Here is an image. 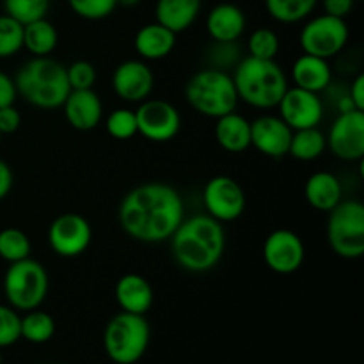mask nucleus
Segmentation results:
<instances>
[{
	"mask_svg": "<svg viewBox=\"0 0 364 364\" xmlns=\"http://www.w3.org/2000/svg\"><path fill=\"white\" fill-rule=\"evenodd\" d=\"M245 192L235 178L219 174L206 181L203 188V205L206 215L219 220L220 224L233 223L245 212Z\"/></svg>",
	"mask_w": 364,
	"mask_h": 364,
	"instance_id": "9d476101",
	"label": "nucleus"
},
{
	"mask_svg": "<svg viewBox=\"0 0 364 364\" xmlns=\"http://www.w3.org/2000/svg\"><path fill=\"white\" fill-rule=\"evenodd\" d=\"M21 315L9 304H0V350L21 340Z\"/></svg>",
	"mask_w": 364,
	"mask_h": 364,
	"instance_id": "c9c22d12",
	"label": "nucleus"
},
{
	"mask_svg": "<svg viewBox=\"0 0 364 364\" xmlns=\"http://www.w3.org/2000/svg\"><path fill=\"white\" fill-rule=\"evenodd\" d=\"M279 117L291 130H304V128L320 127L323 119L322 96L316 92L306 91L301 87H288L283 98L277 103Z\"/></svg>",
	"mask_w": 364,
	"mask_h": 364,
	"instance_id": "2eb2a0df",
	"label": "nucleus"
},
{
	"mask_svg": "<svg viewBox=\"0 0 364 364\" xmlns=\"http://www.w3.org/2000/svg\"><path fill=\"white\" fill-rule=\"evenodd\" d=\"M20 333L21 340L34 345H43L52 340L53 334H55V320L50 313L43 311V309H31V311H25L21 315Z\"/></svg>",
	"mask_w": 364,
	"mask_h": 364,
	"instance_id": "cd10ccee",
	"label": "nucleus"
},
{
	"mask_svg": "<svg viewBox=\"0 0 364 364\" xmlns=\"http://www.w3.org/2000/svg\"><path fill=\"white\" fill-rule=\"evenodd\" d=\"M213 135L224 151L244 153L251 148V121L233 110L217 117Z\"/></svg>",
	"mask_w": 364,
	"mask_h": 364,
	"instance_id": "b1692460",
	"label": "nucleus"
},
{
	"mask_svg": "<svg viewBox=\"0 0 364 364\" xmlns=\"http://www.w3.org/2000/svg\"><path fill=\"white\" fill-rule=\"evenodd\" d=\"M23 50V25L6 13L0 14V59H9Z\"/></svg>",
	"mask_w": 364,
	"mask_h": 364,
	"instance_id": "473e14b6",
	"label": "nucleus"
},
{
	"mask_svg": "<svg viewBox=\"0 0 364 364\" xmlns=\"http://www.w3.org/2000/svg\"><path fill=\"white\" fill-rule=\"evenodd\" d=\"M4 13L16 20L18 23L27 25L31 21L46 18L52 0H2Z\"/></svg>",
	"mask_w": 364,
	"mask_h": 364,
	"instance_id": "7c9ffc66",
	"label": "nucleus"
},
{
	"mask_svg": "<svg viewBox=\"0 0 364 364\" xmlns=\"http://www.w3.org/2000/svg\"><path fill=\"white\" fill-rule=\"evenodd\" d=\"M245 27H247V18L237 4H217L206 16V32L217 43L238 41L244 36Z\"/></svg>",
	"mask_w": 364,
	"mask_h": 364,
	"instance_id": "6ab92c4d",
	"label": "nucleus"
},
{
	"mask_svg": "<svg viewBox=\"0 0 364 364\" xmlns=\"http://www.w3.org/2000/svg\"><path fill=\"white\" fill-rule=\"evenodd\" d=\"M155 75L142 59H128L116 66L112 73V89L116 96L128 103H142L151 98Z\"/></svg>",
	"mask_w": 364,
	"mask_h": 364,
	"instance_id": "dca6fc26",
	"label": "nucleus"
},
{
	"mask_svg": "<svg viewBox=\"0 0 364 364\" xmlns=\"http://www.w3.org/2000/svg\"><path fill=\"white\" fill-rule=\"evenodd\" d=\"M358 0H322L323 13L336 18H347L354 11Z\"/></svg>",
	"mask_w": 364,
	"mask_h": 364,
	"instance_id": "ea45409f",
	"label": "nucleus"
},
{
	"mask_svg": "<svg viewBox=\"0 0 364 364\" xmlns=\"http://www.w3.org/2000/svg\"><path fill=\"white\" fill-rule=\"evenodd\" d=\"M235 89L238 100L255 109H276L288 89V78L276 60L242 57L233 68Z\"/></svg>",
	"mask_w": 364,
	"mask_h": 364,
	"instance_id": "7ed1b4c3",
	"label": "nucleus"
},
{
	"mask_svg": "<svg viewBox=\"0 0 364 364\" xmlns=\"http://www.w3.org/2000/svg\"><path fill=\"white\" fill-rule=\"evenodd\" d=\"M0 364H2V352H0Z\"/></svg>",
	"mask_w": 364,
	"mask_h": 364,
	"instance_id": "a18cd8bd",
	"label": "nucleus"
},
{
	"mask_svg": "<svg viewBox=\"0 0 364 364\" xmlns=\"http://www.w3.org/2000/svg\"><path fill=\"white\" fill-rule=\"evenodd\" d=\"M32 244L25 231L18 228H4L0 231V258L7 263H16L31 258Z\"/></svg>",
	"mask_w": 364,
	"mask_h": 364,
	"instance_id": "c756f323",
	"label": "nucleus"
},
{
	"mask_svg": "<svg viewBox=\"0 0 364 364\" xmlns=\"http://www.w3.org/2000/svg\"><path fill=\"white\" fill-rule=\"evenodd\" d=\"M185 98L196 112L212 119L237 110L240 102L230 71L212 66L196 71L188 78Z\"/></svg>",
	"mask_w": 364,
	"mask_h": 364,
	"instance_id": "39448f33",
	"label": "nucleus"
},
{
	"mask_svg": "<svg viewBox=\"0 0 364 364\" xmlns=\"http://www.w3.org/2000/svg\"><path fill=\"white\" fill-rule=\"evenodd\" d=\"M13 183H14L13 169H11L9 164H7L6 160L0 159V201L6 199L7 196L11 194V191H13Z\"/></svg>",
	"mask_w": 364,
	"mask_h": 364,
	"instance_id": "37998d69",
	"label": "nucleus"
},
{
	"mask_svg": "<svg viewBox=\"0 0 364 364\" xmlns=\"http://www.w3.org/2000/svg\"><path fill=\"white\" fill-rule=\"evenodd\" d=\"M18 95L41 110L60 109L70 95L66 66L52 57H32L14 77Z\"/></svg>",
	"mask_w": 364,
	"mask_h": 364,
	"instance_id": "20e7f679",
	"label": "nucleus"
},
{
	"mask_svg": "<svg viewBox=\"0 0 364 364\" xmlns=\"http://www.w3.org/2000/svg\"><path fill=\"white\" fill-rule=\"evenodd\" d=\"M171 252L178 265L192 274H203L217 267L226 251V231L219 220L206 213L188 217L169 238Z\"/></svg>",
	"mask_w": 364,
	"mask_h": 364,
	"instance_id": "f03ea898",
	"label": "nucleus"
},
{
	"mask_svg": "<svg viewBox=\"0 0 364 364\" xmlns=\"http://www.w3.org/2000/svg\"><path fill=\"white\" fill-rule=\"evenodd\" d=\"M21 127V112L14 105H7L0 109V134L11 135Z\"/></svg>",
	"mask_w": 364,
	"mask_h": 364,
	"instance_id": "58836bf2",
	"label": "nucleus"
},
{
	"mask_svg": "<svg viewBox=\"0 0 364 364\" xmlns=\"http://www.w3.org/2000/svg\"><path fill=\"white\" fill-rule=\"evenodd\" d=\"M304 198L318 212H327L336 208L343 201V187L340 178L329 171H316L306 180Z\"/></svg>",
	"mask_w": 364,
	"mask_h": 364,
	"instance_id": "5701e85b",
	"label": "nucleus"
},
{
	"mask_svg": "<svg viewBox=\"0 0 364 364\" xmlns=\"http://www.w3.org/2000/svg\"><path fill=\"white\" fill-rule=\"evenodd\" d=\"M242 59L238 41L235 43H217L213 41L212 50H210V66L217 70H233Z\"/></svg>",
	"mask_w": 364,
	"mask_h": 364,
	"instance_id": "4c0bfd02",
	"label": "nucleus"
},
{
	"mask_svg": "<svg viewBox=\"0 0 364 364\" xmlns=\"http://www.w3.org/2000/svg\"><path fill=\"white\" fill-rule=\"evenodd\" d=\"M137 117V134L151 142H169L180 134V110L166 100L148 98L139 103L135 110Z\"/></svg>",
	"mask_w": 364,
	"mask_h": 364,
	"instance_id": "9b49d317",
	"label": "nucleus"
},
{
	"mask_svg": "<svg viewBox=\"0 0 364 364\" xmlns=\"http://www.w3.org/2000/svg\"><path fill=\"white\" fill-rule=\"evenodd\" d=\"M66 77L71 91H78V89H95L98 73L95 64L85 59H78L66 66Z\"/></svg>",
	"mask_w": 364,
	"mask_h": 364,
	"instance_id": "e433bc0d",
	"label": "nucleus"
},
{
	"mask_svg": "<svg viewBox=\"0 0 364 364\" xmlns=\"http://www.w3.org/2000/svg\"><path fill=\"white\" fill-rule=\"evenodd\" d=\"M176 36L173 31L159 21L142 25L134 38V48L142 60H162L173 53L176 46Z\"/></svg>",
	"mask_w": 364,
	"mask_h": 364,
	"instance_id": "4be33fe9",
	"label": "nucleus"
},
{
	"mask_svg": "<svg viewBox=\"0 0 364 364\" xmlns=\"http://www.w3.org/2000/svg\"><path fill=\"white\" fill-rule=\"evenodd\" d=\"M48 245L60 258H77L84 255L92 242V228L80 213H63L48 228Z\"/></svg>",
	"mask_w": 364,
	"mask_h": 364,
	"instance_id": "f8f14e48",
	"label": "nucleus"
},
{
	"mask_svg": "<svg viewBox=\"0 0 364 364\" xmlns=\"http://www.w3.org/2000/svg\"><path fill=\"white\" fill-rule=\"evenodd\" d=\"M281 50L279 36L269 27H259L251 32L247 39V52L251 57L265 60H276Z\"/></svg>",
	"mask_w": 364,
	"mask_h": 364,
	"instance_id": "2f4dec72",
	"label": "nucleus"
},
{
	"mask_svg": "<svg viewBox=\"0 0 364 364\" xmlns=\"http://www.w3.org/2000/svg\"><path fill=\"white\" fill-rule=\"evenodd\" d=\"M291 80L295 87L322 95L333 84V68L327 59L302 53L291 64Z\"/></svg>",
	"mask_w": 364,
	"mask_h": 364,
	"instance_id": "412c9836",
	"label": "nucleus"
},
{
	"mask_svg": "<svg viewBox=\"0 0 364 364\" xmlns=\"http://www.w3.org/2000/svg\"><path fill=\"white\" fill-rule=\"evenodd\" d=\"M318 0H265V9L279 23H299L308 20Z\"/></svg>",
	"mask_w": 364,
	"mask_h": 364,
	"instance_id": "c85d7f7f",
	"label": "nucleus"
},
{
	"mask_svg": "<svg viewBox=\"0 0 364 364\" xmlns=\"http://www.w3.org/2000/svg\"><path fill=\"white\" fill-rule=\"evenodd\" d=\"M327 240L331 249L345 259L364 255V205L358 199L341 201L329 212Z\"/></svg>",
	"mask_w": 364,
	"mask_h": 364,
	"instance_id": "6e6552de",
	"label": "nucleus"
},
{
	"mask_svg": "<svg viewBox=\"0 0 364 364\" xmlns=\"http://www.w3.org/2000/svg\"><path fill=\"white\" fill-rule=\"evenodd\" d=\"M18 98L16 84H14V78H11L9 75L0 71V109L7 105H14Z\"/></svg>",
	"mask_w": 364,
	"mask_h": 364,
	"instance_id": "a19ab883",
	"label": "nucleus"
},
{
	"mask_svg": "<svg viewBox=\"0 0 364 364\" xmlns=\"http://www.w3.org/2000/svg\"><path fill=\"white\" fill-rule=\"evenodd\" d=\"M114 297L121 311L146 315L155 302V291L151 283L141 274H124L117 279L114 288Z\"/></svg>",
	"mask_w": 364,
	"mask_h": 364,
	"instance_id": "aec40b11",
	"label": "nucleus"
},
{
	"mask_svg": "<svg viewBox=\"0 0 364 364\" xmlns=\"http://www.w3.org/2000/svg\"><path fill=\"white\" fill-rule=\"evenodd\" d=\"M60 109L68 124L78 132L95 130L103 119V103L95 89L70 91Z\"/></svg>",
	"mask_w": 364,
	"mask_h": 364,
	"instance_id": "a211bd4d",
	"label": "nucleus"
},
{
	"mask_svg": "<svg viewBox=\"0 0 364 364\" xmlns=\"http://www.w3.org/2000/svg\"><path fill=\"white\" fill-rule=\"evenodd\" d=\"M348 38H350V31L343 18L322 13L318 16L309 18L302 25L299 45H301L302 53H311V55L329 60L347 48Z\"/></svg>",
	"mask_w": 364,
	"mask_h": 364,
	"instance_id": "1a4fd4ad",
	"label": "nucleus"
},
{
	"mask_svg": "<svg viewBox=\"0 0 364 364\" xmlns=\"http://www.w3.org/2000/svg\"><path fill=\"white\" fill-rule=\"evenodd\" d=\"M0 142H2V134H0Z\"/></svg>",
	"mask_w": 364,
	"mask_h": 364,
	"instance_id": "49530a36",
	"label": "nucleus"
},
{
	"mask_svg": "<svg viewBox=\"0 0 364 364\" xmlns=\"http://www.w3.org/2000/svg\"><path fill=\"white\" fill-rule=\"evenodd\" d=\"M121 230L142 244L167 242L181 220L185 206L180 192L164 181H148L127 192L117 210Z\"/></svg>",
	"mask_w": 364,
	"mask_h": 364,
	"instance_id": "f257e3e1",
	"label": "nucleus"
},
{
	"mask_svg": "<svg viewBox=\"0 0 364 364\" xmlns=\"http://www.w3.org/2000/svg\"><path fill=\"white\" fill-rule=\"evenodd\" d=\"M203 0H156L155 21L174 34L188 31L201 13Z\"/></svg>",
	"mask_w": 364,
	"mask_h": 364,
	"instance_id": "393cba45",
	"label": "nucleus"
},
{
	"mask_svg": "<svg viewBox=\"0 0 364 364\" xmlns=\"http://www.w3.org/2000/svg\"><path fill=\"white\" fill-rule=\"evenodd\" d=\"M327 149L326 134L316 128H304V130H295L291 134L290 148L288 155L294 156L299 162H313L320 159Z\"/></svg>",
	"mask_w": 364,
	"mask_h": 364,
	"instance_id": "bb28decb",
	"label": "nucleus"
},
{
	"mask_svg": "<svg viewBox=\"0 0 364 364\" xmlns=\"http://www.w3.org/2000/svg\"><path fill=\"white\" fill-rule=\"evenodd\" d=\"M68 6L78 18L98 21L105 20L116 11L117 0H68Z\"/></svg>",
	"mask_w": 364,
	"mask_h": 364,
	"instance_id": "f704fd0d",
	"label": "nucleus"
},
{
	"mask_svg": "<svg viewBox=\"0 0 364 364\" xmlns=\"http://www.w3.org/2000/svg\"><path fill=\"white\" fill-rule=\"evenodd\" d=\"M347 95L348 98L352 100L354 107L358 110H363L364 112V75L359 73L354 80L350 82L347 89Z\"/></svg>",
	"mask_w": 364,
	"mask_h": 364,
	"instance_id": "79ce46f5",
	"label": "nucleus"
},
{
	"mask_svg": "<svg viewBox=\"0 0 364 364\" xmlns=\"http://www.w3.org/2000/svg\"><path fill=\"white\" fill-rule=\"evenodd\" d=\"M48 272L32 258L9 263L4 274V295L7 304L20 313L41 308L48 295Z\"/></svg>",
	"mask_w": 364,
	"mask_h": 364,
	"instance_id": "0eeeda50",
	"label": "nucleus"
},
{
	"mask_svg": "<svg viewBox=\"0 0 364 364\" xmlns=\"http://www.w3.org/2000/svg\"><path fill=\"white\" fill-rule=\"evenodd\" d=\"M327 149L345 162H361L364 159V112L350 110L338 114L329 128Z\"/></svg>",
	"mask_w": 364,
	"mask_h": 364,
	"instance_id": "ddd939ff",
	"label": "nucleus"
},
{
	"mask_svg": "<svg viewBox=\"0 0 364 364\" xmlns=\"http://www.w3.org/2000/svg\"><path fill=\"white\" fill-rule=\"evenodd\" d=\"M151 341V327L146 315L119 311L107 322L103 350L116 364H135L144 358Z\"/></svg>",
	"mask_w": 364,
	"mask_h": 364,
	"instance_id": "423d86ee",
	"label": "nucleus"
},
{
	"mask_svg": "<svg viewBox=\"0 0 364 364\" xmlns=\"http://www.w3.org/2000/svg\"><path fill=\"white\" fill-rule=\"evenodd\" d=\"M263 259L272 272L290 276L297 272L306 259V247L295 231L274 230L263 242Z\"/></svg>",
	"mask_w": 364,
	"mask_h": 364,
	"instance_id": "4468645a",
	"label": "nucleus"
},
{
	"mask_svg": "<svg viewBox=\"0 0 364 364\" xmlns=\"http://www.w3.org/2000/svg\"><path fill=\"white\" fill-rule=\"evenodd\" d=\"M59 45V32L48 18L23 25V48L32 57H50Z\"/></svg>",
	"mask_w": 364,
	"mask_h": 364,
	"instance_id": "a878e982",
	"label": "nucleus"
},
{
	"mask_svg": "<svg viewBox=\"0 0 364 364\" xmlns=\"http://www.w3.org/2000/svg\"><path fill=\"white\" fill-rule=\"evenodd\" d=\"M291 130L279 116L265 114L251 121V146L270 159H283L288 155Z\"/></svg>",
	"mask_w": 364,
	"mask_h": 364,
	"instance_id": "f3484780",
	"label": "nucleus"
},
{
	"mask_svg": "<svg viewBox=\"0 0 364 364\" xmlns=\"http://www.w3.org/2000/svg\"><path fill=\"white\" fill-rule=\"evenodd\" d=\"M107 134L117 141H128L137 135V117L132 109H116L105 119Z\"/></svg>",
	"mask_w": 364,
	"mask_h": 364,
	"instance_id": "72a5a7b5",
	"label": "nucleus"
},
{
	"mask_svg": "<svg viewBox=\"0 0 364 364\" xmlns=\"http://www.w3.org/2000/svg\"><path fill=\"white\" fill-rule=\"evenodd\" d=\"M142 0H117V6L127 7V9H132V7H137Z\"/></svg>",
	"mask_w": 364,
	"mask_h": 364,
	"instance_id": "c03bdc74",
	"label": "nucleus"
}]
</instances>
